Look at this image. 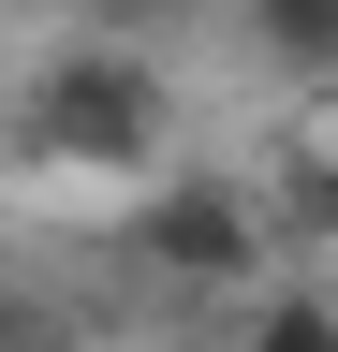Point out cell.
I'll list each match as a JSON object with an SVG mask.
<instances>
[{
	"label": "cell",
	"mask_w": 338,
	"mask_h": 352,
	"mask_svg": "<svg viewBox=\"0 0 338 352\" xmlns=\"http://www.w3.org/2000/svg\"><path fill=\"white\" fill-rule=\"evenodd\" d=\"M15 147L59 162V176L147 162V147H162V74L133 59V44H59V59L30 74V103H15Z\"/></svg>",
	"instance_id": "obj_1"
},
{
	"label": "cell",
	"mask_w": 338,
	"mask_h": 352,
	"mask_svg": "<svg viewBox=\"0 0 338 352\" xmlns=\"http://www.w3.org/2000/svg\"><path fill=\"white\" fill-rule=\"evenodd\" d=\"M133 250L162 264V279L221 294V279L265 264V191H235V176H162V191L133 206Z\"/></svg>",
	"instance_id": "obj_2"
},
{
	"label": "cell",
	"mask_w": 338,
	"mask_h": 352,
	"mask_svg": "<svg viewBox=\"0 0 338 352\" xmlns=\"http://www.w3.org/2000/svg\"><path fill=\"white\" fill-rule=\"evenodd\" d=\"M265 250H338V147H294L265 176Z\"/></svg>",
	"instance_id": "obj_3"
},
{
	"label": "cell",
	"mask_w": 338,
	"mask_h": 352,
	"mask_svg": "<svg viewBox=\"0 0 338 352\" xmlns=\"http://www.w3.org/2000/svg\"><path fill=\"white\" fill-rule=\"evenodd\" d=\"M250 44L279 74H338V0H250Z\"/></svg>",
	"instance_id": "obj_4"
},
{
	"label": "cell",
	"mask_w": 338,
	"mask_h": 352,
	"mask_svg": "<svg viewBox=\"0 0 338 352\" xmlns=\"http://www.w3.org/2000/svg\"><path fill=\"white\" fill-rule=\"evenodd\" d=\"M235 352H338V294H250Z\"/></svg>",
	"instance_id": "obj_5"
},
{
	"label": "cell",
	"mask_w": 338,
	"mask_h": 352,
	"mask_svg": "<svg viewBox=\"0 0 338 352\" xmlns=\"http://www.w3.org/2000/svg\"><path fill=\"white\" fill-rule=\"evenodd\" d=\"M0 352H45V338H30V323H0Z\"/></svg>",
	"instance_id": "obj_6"
}]
</instances>
